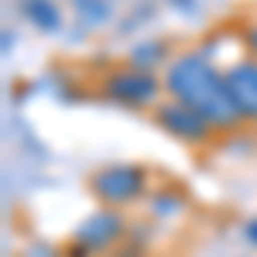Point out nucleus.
Segmentation results:
<instances>
[{
	"label": "nucleus",
	"mask_w": 257,
	"mask_h": 257,
	"mask_svg": "<svg viewBox=\"0 0 257 257\" xmlns=\"http://www.w3.org/2000/svg\"><path fill=\"white\" fill-rule=\"evenodd\" d=\"M168 86L185 106L202 113L209 123H230V120L240 117L237 106L226 96L223 76H216L199 55H182L168 72Z\"/></svg>",
	"instance_id": "obj_1"
},
{
	"label": "nucleus",
	"mask_w": 257,
	"mask_h": 257,
	"mask_svg": "<svg viewBox=\"0 0 257 257\" xmlns=\"http://www.w3.org/2000/svg\"><path fill=\"white\" fill-rule=\"evenodd\" d=\"M223 86H226V96L237 106L240 117L257 120V62H240V65H233L223 76Z\"/></svg>",
	"instance_id": "obj_2"
},
{
	"label": "nucleus",
	"mask_w": 257,
	"mask_h": 257,
	"mask_svg": "<svg viewBox=\"0 0 257 257\" xmlns=\"http://www.w3.org/2000/svg\"><path fill=\"white\" fill-rule=\"evenodd\" d=\"M144 189V175L138 168H127V165H113V168H103L96 175V192L106 202H127Z\"/></svg>",
	"instance_id": "obj_3"
},
{
	"label": "nucleus",
	"mask_w": 257,
	"mask_h": 257,
	"mask_svg": "<svg viewBox=\"0 0 257 257\" xmlns=\"http://www.w3.org/2000/svg\"><path fill=\"white\" fill-rule=\"evenodd\" d=\"M161 123L168 127V131H175L182 138H206L209 134V120L196 113L192 106H185V103H172V106H165L161 110Z\"/></svg>",
	"instance_id": "obj_4"
},
{
	"label": "nucleus",
	"mask_w": 257,
	"mask_h": 257,
	"mask_svg": "<svg viewBox=\"0 0 257 257\" xmlns=\"http://www.w3.org/2000/svg\"><path fill=\"white\" fill-rule=\"evenodd\" d=\"M106 89H110V96L123 99V103H148L155 96V79L148 72H117Z\"/></svg>",
	"instance_id": "obj_5"
},
{
	"label": "nucleus",
	"mask_w": 257,
	"mask_h": 257,
	"mask_svg": "<svg viewBox=\"0 0 257 257\" xmlns=\"http://www.w3.org/2000/svg\"><path fill=\"white\" fill-rule=\"evenodd\" d=\"M117 230H120V219L113 213H96V219H89L82 226L79 240H86V243H106V240L117 237Z\"/></svg>",
	"instance_id": "obj_6"
},
{
	"label": "nucleus",
	"mask_w": 257,
	"mask_h": 257,
	"mask_svg": "<svg viewBox=\"0 0 257 257\" xmlns=\"http://www.w3.org/2000/svg\"><path fill=\"white\" fill-rule=\"evenodd\" d=\"M250 48H254V55H257V28L250 31Z\"/></svg>",
	"instance_id": "obj_7"
}]
</instances>
